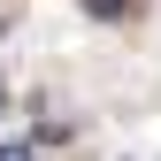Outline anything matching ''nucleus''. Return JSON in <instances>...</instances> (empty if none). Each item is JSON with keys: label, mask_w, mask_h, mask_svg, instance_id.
I'll return each mask as SVG.
<instances>
[{"label": "nucleus", "mask_w": 161, "mask_h": 161, "mask_svg": "<svg viewBox=\"0 0 161 161\" xmlns=\"http://www.w3.org/2000/svg\"><path fill=\"white\" fill-rule=\"evenodd\" d=\"M85 8H92V15H123L130 0H85Z\"/></svg>", "instance_id": "nucleus-1"}, {"label": "nucleus", "mask_w": 161, "mask_h": 161, "mask_svg": "<svg viewBox=\"0 0 161 161\" xmlns=\"http://www.w3.org/2000/svg\"><path fill=\"white\" fill-rule=\"evenodd\" d=\"M0 161H38L31 146H15V138H8V146H0Z\"/></svg>", "instance_id": "nucleus-2"}]
</instances>
